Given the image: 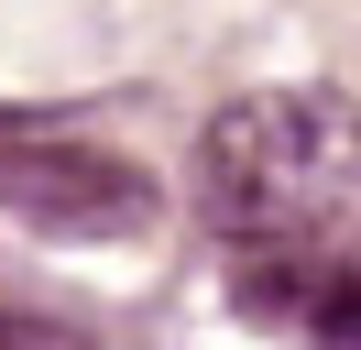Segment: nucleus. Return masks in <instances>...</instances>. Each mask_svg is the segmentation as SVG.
I'll use <instances>...</instances> for the list:
<instances>
[{
	"label": "nucleus",
	"instance_id": "f257e3e1",
	"mask_svg": "<svg viewBox=\"0 0 361 350\" xmlns=\"http://www.w3.org/2000/svg\"><path fill=\"white\" fill-rule=\"evenodd\" d=\"M197 197L241 241L329 230L361 197V109L339 88H252L197 131Z\"/></svg>",
	"mask_w": 361,
	"mask_h": 350
},
{
	"label": "nucleus",
	"instance_id": "f03ea898",
	"mask_svg": "<svg viewBox=\"0 0 361 350\" xmlns=\"http://www.w3.org/2000/svg\"><path fill=\"white\" fill-rule=\"evenodd\" d=\"M0 208L55 241H121L154 219V186L88 143H0Z\"/></svg>",
	"mask_w": 361,
	"mask_h": 350
}]
</instances>
